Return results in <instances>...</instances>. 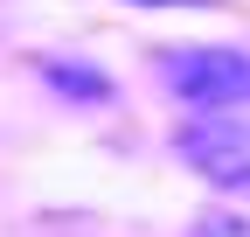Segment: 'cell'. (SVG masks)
<instances>
[{
    "instance_id": "cell-3",
    "label": "cell",
    "mask_w": 250,
    "mask_h": 237,
    "mask_svg": "<svg viewBox=\"0 0 250 237\" xmlns=\"http://www.w3.org/2000/svg\"><path fill=\"white\" fill-rule=\"evenodd\" d=\"M188 237H250V216H202Z\"/></svg>"
},
{
    "instance_id": "cell-4",
    "label": "cell",
    "mask_w": 250,
    "mask_h": 237,
    "mask_svg": "<svg viewBox=\"0 0 250 237\" xmlns=\"http://www.w3.org/2000/svg\"><path fill=\"white\" fill-rule=\"evenodd\" d=\"M153 7H174V0H153Z\"/></svg>"
},
{
    "instance_id": "cell-1",
    "label": "cell",
    "mask_w": 250,
    "mask_h": 237,
    "mask_svg": "<svg viewBox=\"0 0 250 237\" xmlns=\"http://www.w3.org/2000/svg\"><path fill=\"white\" fill-rule=\"evenodd\" d=\"M181 154L195 161L208 182L243 189V182H250V98H236V105H223V112H188Z\"/></svg>"
},
{
    "instance_id": "cell-2",
    "label": "cell",
    "mask_w": 250,
    "mask_h": 237,
    "mask_svg": "<svg viewBox=\"0 0 250 237\" xmlns=\"http://www.w3.org/2000/svg\"><path fill=\"white\" fill-rule=\"evenodd\" d=\"M167 84L181 91L188 112H223V105L250 98V56L243 49H188L167 63Z\"/></svg>"
}]
</instances>
